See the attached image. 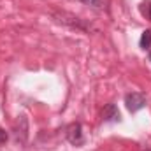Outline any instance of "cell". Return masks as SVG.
I'll return each instance as SVG.
<instances>
[{
    "label": "cell",
    "mask_w": 151,
    "mask_h": 151,
    "mask_svg": "<svg viewBox=\"0 0 151 151\" xmlns=\"http://www.w3.org/2000/svg\"><path fill=\"white\" fill-rule=\"evenodd\" d=\"M53 16H55V19H56L58 23L67 25V27H70V28L81 30V32H90V30H91V25H88L84 19H81V18H77V16H72V14H69V12H55Z\"/></svg>",
    "instance_id": "6da1fadb"
},
{
    "label": "cell",
    "mask_w": 151,
    "mask_h": 151,
    "mask_svg": "<svg viewBox=\"0 0 151 151\" xmlns=\"http://www.w3.org/2000/svg\"><path fill=\"white\" fill-rule=\"evenodd\" d=\"M148 104V99L144 93H139V91H132V93H127L125 95V106L130 113H137L141 109H144Z\"/></svg>",
    "instance_id": "7a4b0ae2"
},
{
    "label": "cell",
    "mask_w": 151,
    "mask_h": 151,
    "mask_svg": "<svg viewBox=\"0 0 151 151\" xmlns=\"http://www.w3.org/2000/svg\"><path fill=\"white\" fill-rule=\"evenodd\" d=\"M67 141L74 146H81L84 142V137H83V127L81 123H70L67 127Z\"/></svg>",
    "instance_id": "3957f363"
},
{
    "label": "cell",
    "mask_w": 151,
    "mask_h": 151,
    "mask_svg": "<svg viewBox=\"0 0 151 151\" xmlns=\"http://www.w3.org/2000/svg\"><path fill=\"white\" fill-rule=\"evenodd\" d=\"M102 119L104 121H111V123H118L121 121V113L118 109L116 104H107L102 111Z\"/></svg>",
    "instance_id": "277c9868"
},
{
    "label": "cell",
    "mask_w": 151,
    "mask_h": 151,
    "mask_svg": "<svg viewBox=\"0 0 151 151\" xmlns=\"http://www.w3.org/2000/svg\"><path fill=\"white\" fill-rule=\"evenodd\" d=\"M139 46L146 51L151 47V30H144L142 35H141V40H139Z\"/></svg>",
    "instance_id": "5b68a950"
},
{
    "label": "cell",
    "mask_w": 151,
    "mask_h": 151,
    "mask_svg": "<svg viewBox=\"0 0 151 151\" xmlns=\"http://www.w3.org/2000/svg\"><path fill=\"white\" fill-rule=\"evenodd\" d=\"M79 2L84 4V5H90L93 9H102L104 7V0H79Z\"/></svg>",
    "instance_id": "8992f818"
},
{
    "label": "cell",
    "mask_w": 151,
    "mask_h": 151,
    "mask_svg": "<svg viewBox=\"0 0 151 151\" xmlns=\"http://www.w3.org/2000/svg\"><path fill=\"white\" fill-rule=\"evenodd\" d=\"M141 11H142V14L151 21V0H148V7H146V9H141Z\"/></svg>",
    "instance_id": "52a82bcc"
},
{
    "label": "cell",
    "mask_w": 151,
    "mask_h": 151,
    "mask_svg": "<svg viewBox=\"0 0 151 151\" xmlns=\"http://www.w3.org/2000/svg\"><path fill=\"white\" fill-rule=\"evenodd\" d=\"M5 142H7V132L0 128V144H5Z\"/></svg>",
    "instance_id": "ba28073f"
},
{
    "label": "cell",
    "mask_w": 151,
    "mask_h": 151,
    "mask_svg": "<svg viewBox=\"0 0 151 151\" xmlns=\"http://www.w3.org/2000/svg\"><path fill=\"white\" fill-rule=\"evenodd\" d=\"M150 62H151V53H150Z\"/></svg>",
    "instance_id": "9c48e42d"
},
{
    "label": "cell",
    "mask_w": 151,
    "mask_h": 151,
    "mask_svg": "<svg viewBox=\"0 0 151 151\" xmlns=\"http://www.w3.org/2000/svg\"><path fill=\"white\" fill-rule=\"evenodd\" d=\"M144 151H151V150H144Z\"/></svg>",
    "instance_id": "30bf717a"
}]
</instances>
